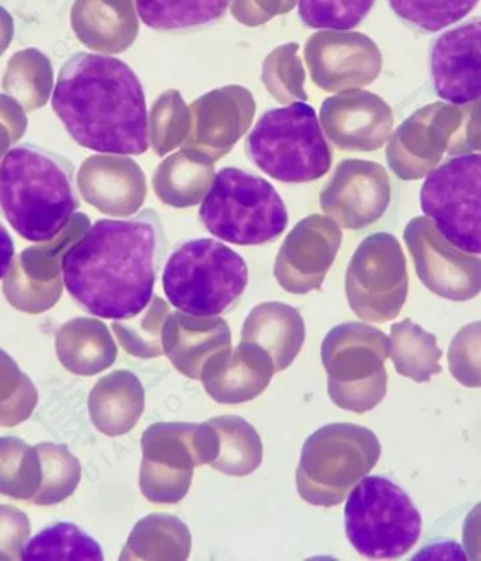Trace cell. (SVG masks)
<instances>
[{
  "instance_id": "6",
  "label": "cell",
  "mask_w": 481,
  "mask_h": 561,
  "mask_svg": "<svg viewBox=\"0 0 481 561\" xmlns=\"http://www.w3.org/2000/svg\"><path fill=\"white\" fill-rule=\"evenodd\" d=\"M250 279L244 257L213 238L182 242L163 267V291L173 307L196 317L230 309Z\"/></svg>"
},
{
  "instance_id": "24",
  "label": "cell",
  "mask_w": 481,
  "mask_h": 561,
  "mask_svg": "<svg viewBox=\"0 0 481 561\" xmlns=\"http://www.w3.org/2000/svg\"><path fill=\"white\" fill-rule=\"evenodd\" d=\"M24 561H101V545L79 526L69 523L48 525L24 545Z\"/></svg>"
},
{
  "instance_id": "4",
  "label": "cell",
  "mask_w": 481,
  "mask_h": 561,
  "mask_svg": "<svg viewBox=\"0 0 481 561\" xmlns=\"http://www.w3.org/2000/svg\"><path fill=\"white\" fill-rule=\"evenodd\" d=\"M250 161L282 183H310L330 172L332 151L316 108L305 102L271 108L248 134Z\"/></svg>"
},
{
  "instance_id": "9",
  "label": "cell",
  "mask_w": 481,
  "mask_h": 561,
  "mask_svg": "<svg viewBox=\"0 0 481 561\" xmlns=\"http://www.w3.org/2000/svg\"><path fill=\"white\" fill-rule=\"evenodd\" d=\"M390 344L383 332L360 322L335 327L321 345L330 399L342 410L375 409L386 393L385 359Z\"/></svg>"
},
{
  "instance_id": "13",
  "label": "cell",
  "mask_w": 481,
  "mask_h": 561,
  "mask_svg": "<svg viewBox=\"0 0 481 561\" xmlns=\"http://www.w3.org/2000/svg\"><path fill=\"white\" fill-rule=\"evenodd\" d=\"M404 238L420 279L436 295L469 299L481 290V260L450 245L428 217H416Z\"/></svg>"
},
{
  "instance_id": "2",
  "label": "cell",
  "mask_w": 481,
  "mask_h": 561,
  "mask_svg": "<svg viewBox=\"0 0 481 561\" xmlns=\"http://www.w3.org/2000/svg\"><path fill=\"white\" fill-rule=\"evenodd\" d=\"M51 104L69 136L87 150L128 157L150 148L146 92L122 59L73 54L59 69Z\"/></svg>"
},
{
  "instance_id": "29",
  "label": "cell",
  "mask_w": 481,
  "mask_h": 561,
  "mask_svg": "<svg viewBox=\"0 0 481 561\" xmlns=\"http://www.w3.org/2000/svg\"><path fill=\"white\" fill-rule=\"evenodd\" d=\"M460 126L455 136L450 138L449 156H466V153L481 152V99L460 104Z\"/></svg>"
},
{
  "instance_id": "18",
  "label": "cell",
  "mask_w": 481,
  "mask_h": 561,
  "mask_svg": "<svg viewBox=\"0 0 481 561\" xmlns=\"http://www.w3.org/2000/svg\"><path fill=\"white\" fill-rule=\"evenodd\" d=\"M305 340V320L299 311L284 302H264L255 307L242 328V341L266 351L274 360L276 374L293 364Z\"/></svg>"
},
{
  "instance_id": "11",
  "label": "cell",
  "mask_w": 481,
  "mask_h": 561,
  "mask_svg": "<svg viewBox=\"0 0 481 561\" xmlns=\"http://www.w3.org/2000/svg\"><path fill=\"white\" fill-rule=\"evenodd\" d=\"M421 208L450 245L481 255V153L436 167L421 188Z\"/></svg>"
},
{
  "instance_id": "7",
  "label": "cell",
  "mask_w": 481,
  "mask_h": 561,
  "mask_svg": "<svg viewBox=\"0 0 481 561\" xmlns=\"http://www.w3.org/2000/svg\"><path fill=\"white\" fill-rule=\"evenodd\" d=\"M374 432L355 424L322 426L305 442L297 469V491L306 503L335 506L378 463Z\"/></svg>"
},
{
  "instance_id": "21",
  "label": "cell",
  "mask_w": 481,
  "mask_h": 561,
  "mask_svg": "<svg viewBox=\"0 0 481 561\" xmlns=\"http://www.w3.org/2000/svg\"><path fill=\"white\" fill-rule=\"evenodd\" d=\"M217 435V455L213 469L234 478H245L260 468L264 445L254 426L236 415L217 416L207 421Z\"/></svg>"
},
{
  "instance_id": "19",
  "label": "cell",
  "mask_w": 481,
  "mask_h": 561,
  "mask_svg": "<svg viewBox=\"0 0 481 561\" xmlns=\"http://www.w3.org/2000/svg\"><path fill=\"white\" fill-rule=\"evenodd\" d=\"M89 404L99 431L108 436L124 435L141 419L146 391L131 371L117 370L99 381Z\"/></svg>"
},
{
  "instance_id": "3",
  "label": "cell",
  "mask_w": 481,
  "mask_h": 561,
  "mask_svg": "<svg viewBox=\"0 0 481 561\" xmlns=\"http://www.w3.org/2000/svg\"><path fill=\"white\" fill-rule=\"evenodd\" d=\"M81 206L76 167L33 144L10 148L0 161V213L30 242L61 234Z\"/></svg>"
},
{
  "instance_id": "22",
  "label": "cell",
  "mask_w": 481,
  "mask_h": 561,
  "mask_svg": "<svg viewBox=\"0 0 481 561\" xmlns=\"http://www.w3.org/2000/svg\"><path fill=\"white\" fill-rule=\"evenodd\" d=\"M339 240H291L285 243L276 265L282 287L296 295L319 289L336 253Z\"/></svg>"
},
{
  "instance_id": "25",
  "label": "cell",
  "mask_w": 481,
  "mask_h": 561,
  "mask_svg": "<svg viewBox=\"0 0 481 561\" xmlns=\"http://www.w3.org/2000/svg\"><path fill=\"white\" fill-rule=\"evenodd\" d=\"M170 314V306L160 297H153L140 314L127 322H113L112 327L127 354L151 359L163 354L162 328Z\"/></svg>"
},
{
  "instance_id": "14",
  "label": "cell",
  "mask_w": 481,
  "mask_h": 561,
  "mask_svg": "<svg viewBox=\"0 0 481 561\" xmlns=\"http://www.w3.org/2000/svg\"><path fill=\"white\" fill-rule=\"evenodd\" d=\"M462 112L453 103L436 102L406 118L390 142L387 158L397 176L419 181L430 175L460 126Z\"/></svg>"
},
{
  "instance_id": "26",
  "label": "cell",
  "mask_w": 481,
  "mask_h": 561,
  "mask_svg": "<svg viewBox=\"0 0 481 561\" xmlns=\"http://www.w3.org/2000/svg\"><path fill=\"white\" fill-rule=\"evenodd\" d=\"M72 327L69 335L73 337L71 346L76 350L69 354V366L76 374L96 375L114 364L117 347L106 325L96 320H78Z\"/></svg>"
},
{
  "instance_id": "17",
  "label": "cell",
  "mask_w": 481,
  "mask_h": 561,
  "mask_svg": "<svg viewBox=\"0 0 481 561\" xmlns=\"http://www.w3.org/2000/svg\"><path fill=\"white\" fill-rule=\"evenodd\" d=\"M231 347V331L220 317H196L183 311L168 316L162 351L183 376L201 380L211 356Z\"/></svg>"
},
{
  "instance_id": "12",
  "label": "cell",
  "mask_w": 481,
  "mask_h": 561,
  "mask_svg": "<svg viewBox=\"0 0 481 561\" xmlns=\"http://www.w3.org/2000/svg\"><path fill=\"white\" fill-rule=\"evenodd\" d=\"M403 251L394 237L378 234L362 243L346 275L351 309L366 321L394 319L406 295Z\"/></svg>"
},
{
  "instance_id": "28",
  "label": "cell",
  "mask_w": 481,
  "mask_h": 561,
  "mask_svg": "<svg viewBox=\"0 0 481 561\" xmlns=\"http://www.w3.org/2000/svg\"><path fill=\"white\" fill-rule=\"evenodd\" d=\"M376 0H299V16L307 27L350 32L358 27Z\"/></svg>"
},
{
  "instance_id": "20",
  "label": "cell",
  "mask_w": 481,
  "mask_h": 561,
  "mask_svg": "<svg viewBox=\"0 0 481 561\" xmlns=\"http://www.w3.org/2000/svg\"><path fill=\"white\" fill-rule=\"evenodd\" d=\"M192 549V535L185 523L176 516L152 514L134 528L122 560H187Z\"/></svg>"
},
{
  "instance_id": "16",
  "label": "cell",
  "mask_w": 481,
  "mask_h": 561,
  "mask_svg": "<svg viewBox=\"0 0 481 561\" xmlns=\"http://www.w3.org/2000/svg\"><path fill=\"white\" fill-rule=\"evenodd\" d=\"M276 374L274 360L262 347L242 341L218 352L203 367L201 380L207 394L220 404H242L256 399Z\"/></svg>"
},
{
  "instance_id": "8",
  "label": "cell",
  "mask_w": 481,
  "mask_h": 561,
  "mask_svg": "<svg viewBox=\"0 0 481 561\" xmlns=\"http://www.w3.org/2000/svg\"><path fill=\"white\" fill-rule=\"evenodd\" d=\"M345 533L356 552L368 559H399L423 534V516L400 485L365 476L345 506Z\"/></svg>"
},
{
  "instance_id": "10",
  "label": "cell",
  "mask_w": 481,
  "mask_h": 561,
  "mask_svg": "<svg viewBox=\"0 0 481 561\" xmlns=\"http://www.w3.org/2000/svg\"><path fill=\"white\" fill-rule=\"evenodd\" d=\"M141 493L153 504H176L190 493L193 469L210 465L217 435L208 422H158L144 432Z\"/></svg>"
},
{
  "instance_id": "15",
  "label": "cell",
  "mask_w": 481,
  "mask_h": 561,
  "mask_svg": "<svg viewBox=\"0 0 481 561\" xmlns=\"http://www.w3.org/2000/svg\"><path fill=\"white\" fill-rule=\"evenodd\" d=\"M436 94L456 104L481 99V19L448 30L431 48Z\"/></svg>"
},
{
  "instance_id": "5",
  "label": "cell",
  "mask_w": 481,
  "mask_h": 561,
  "mask_svg": "<svg viewBox=\"0 0 481 561\" xmlns=\"http://www.w3.org/2000/svg\"><path fill=\"white\" fill-rule=\"evenodd\" d=\"M198 218L211 236L241 247L277 240L289 213L274 185L240 168H222L213 178Z\"/></svg>"
},
{
  "instance_id": "27",
  "label": "cell",
  "mask_w": 481,
  "mask_h": 561,
  "mask_svg": "<svg viewBox=\"0 0 481 561\" xmlns=\"http://www.w3.org/2000/svg\"><path fill=\"white\" fill-rule=\"evenodd\" d=\"M390 8L410 26L436 33L472 13L479 0H389Z\"/></svg>"
},
{
  "instance_id": "23",
  "label": "cell",
  "mask_w": 481,
  "mask_h": 561,
  "mask_svg": "<svg viewBox=\"0 0 481 561\" xmlns=\"http://www.w3.org/2000/svg\"><path fill=\"white\" fill-rule=\"evenodd\" d=\"M147 27L158 32H183L225 18L231 0H134Z\"/></svg>"
},
{
  "instance_id": "1",
  "label": "cell",
  "mask_w": 481,
  "mask_h": 561,
  "mask_svg": "<svg viewBox=\"0 0 481 561\" xmlns=\"http://www.w3.org/2000/svg\"><path fill=\"white\" fill-rule=\"evenodd\" d=\"M165 247L161 218L152 208L130 218H103L62 256L64 286L89 314L133 319L153 299Z\"/></svg>"
},
{
  "instance_id": "30",
  "label": "cell",
  "mask_w": 481,
  "mask_h": 561,
  "mask_svg": "<svg viewBox=\"0 0 481 561\" xmlns=\"http://www.w3.org/2000/svg\"><path fill=\"white\" fill-rule=\"evenodd\" d=\"M16 248L8 228L0 221V280L4 279L12 271Z\"/></svg>"
}]
</instances>
